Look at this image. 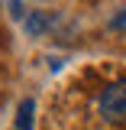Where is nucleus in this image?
Returning <instances> with one entry per match:
<instances>
[{
    "mask_svg": "<svg viewBox=\"0 0 126 130\" xmlns=\"http://www.w3.org/2000/svg\"><path fill=\"white\" fill-rule=\"evenodd\" d=\"M100 114L107 120H126V78L113 81L100 94Z\"/></svg>",
    "mask_w": 126,
    "mask_h": 130,
    "instance_id": "1",
    "label": "nucleus"
},
{
    "mask_svg": "<svg viewBox=\"0 0 126 130\" xmlns=\"http://www.w3.org/2000/svg\"><path fill=\"white\" fill-rule=\"evenodd\" d=\"M23 26H26L29 36H45V32L55 26V16L52 13H29L26 20H23Z\"/></svg>",
    "mask_w": 126,
    "mask_h": 130,
    "instance_id": "2",
    "label": "nucleus"
},
{
    "mask_svg": "<svg viewBox=\"0 0 126 130\" xmlns=\"http://www.w3.org/2000/svg\"><path fill=\"white\" fill-rule=\"evenodd\" d=\"M32 127H36V101L26 98L16 107V130H32Z\"/></svg>",
    "mask_w": 126,
    "mask_h": 130,
    "instance_id": "3",
    "label": "nucleus"
},
{
    "mask_svg": "<svg viewBox=\"0 0 126 130\" xmlns=\"http://www.w3.org/2000/svg\"><path fill=\"white\" fill-rule=\"evenodd\" d=\"M7 10L13 20H26V10H23V0H7Z\"/></svg>",
    "mask_w": 126,
    "mask_h": 130,
    "instance_id": "4",
    "label": "nucleus"
},
{
    "mask_svg": "<svg viewBox=\"0 0 126 130\" xmlns=\"http://www.w3.org/2000/svg\"><path fill=\"white\" fill-rule=\"evenodd\" d=\"M113 26H120V29H123V26H126V10H123V13H120V16H116V20H113Z\"/></svg>",
    "mask_w": 126,
    "mask_h": 130,
    "instance_id": "5",
    "label": "nucleus"
}]
</instances>
